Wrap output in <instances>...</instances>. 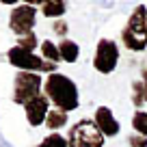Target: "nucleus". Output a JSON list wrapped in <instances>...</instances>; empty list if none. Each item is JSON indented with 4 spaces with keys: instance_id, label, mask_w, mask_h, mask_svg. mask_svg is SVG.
Segmentation results:
<instances>
[{
    "instance_id": "0eeeda50",
    "label": "nucleus",
    "mask_w": 147,
    "mask_h": 147,
    "mask_svg": "<svg viewBox=\"0 0 147 147\" xmlns=\"http://www.w3.org/2000/svg\"><path fill=\"white\" fill-rule=\"evenodd\" d=\"M119 63V46L113 39H100L93 54V67L100 74H113Z\"/></svg>"
},
{
    "instance_id": "aec40b11",
    "label": "nucleus",
    "mask_w": 147,
    "mask_h": 147,
    "mask_svg": "<svg viewBox=\"0 0 147 147\" xmlns=\"http://www.w3.org/2000/svg\"><path fill=\"white\" fill-rule=\"evenodd\" d=\"M141 80H143V87H145V100H147V65L143 67V71H141Z\"/></svg>"
},
{
    "instance_id": "423d86ee",
    "label": "nucleus",
    "mask_w": 147,
    "mask_h": 147,
    "mask_svg": "<svg viewBox=\"0 0 147 147\" xmlns=\"http://www.w3.org/2000/svg\"><path fill=\"white\" fill-rule=\"evenodd\" d=\"M37 24V7L30 5V2H22V5H13L9 13V28L11 32H15L20 37L30 35L32 28Z\"/></svg>"
},
{
    "instance_id": "1a4fd4ad",
    "label": "nucleus",
    "mask_w": 147,
    "mask_h": 147,
    "mask_svg": "<svg viewBox=\"0 0 147 147\" xmlns=\"http://www.w3.org/2000/svg\"><path fill=\"white\" fill-rule=\"evenodd\" d=\"M93 121L97 123L100 132L104 136H117L121 132V123L117 121V117L113 115V110L108 106H100L95 108V115H93Z\"/></svg>"
},
{
    "instance_id": "ddd939ff",
    "label": "nucleus",
    "mask_w": 147,
    "mask_h": 147,
    "mask_svg": "<svg viewBox=\"0 0 147 147\" xmlns=\"http://www.w3.org/2000/svg\"><path fill=\"white\" fill-rule=\"evenodd\" d=\"M41 59H46L48 63H59L61 61V52H59V46L56 43H52L50 39H46V41H41Z\"/></svg>"
},
{
    "instance_id": "6ab92c4d",
    "label": "nucleus",
    "mask_w": 147,
    "mask_h": 147,
    "mask_svg": "<svg viewBox=\"0 0 147 147\" xmlns=\"http://www.w3.org/2000/svg\"><path fill=\"white\" fill-rule=\"evenodd\" d=\"M128 145L130 147H147V136L132 134V136H128Z\"/></svg>"
},
{
    "instance_id": "f03ea898",
    "label": "nucleus",
    "mask_w": 147,
    "mask_h": 147,
    "mask_svg": "<svg viewBox=\"0 0 147 147\" xmlns=\"http://www.w3.org/2000/svg\"><path fill=\"white\" fill-rule=\"evenodd\" d=\"M121 43L130 52H143L147 48V7L136 5L130 13L123 30H121Z\"/></svg>"
},
{
    "instance_id": "412c9836",
    "label": "nucleus",
    "mask_w": 147,
    "mask_h": 147,
    "mask_svg": "<svg viewBox=\"0 0 147 147\" xmlns=\"http://www.w3.org/2000/svg\"><path fill=\"white\" fill-rule=\"evenodd\" d=\"M0 147H11V145H9V143H7V141H5V138H2V134H0Z\"/></svg>"
},
{
    "instance_id": "4468645a",
    "label": "nucleus",
    "mask_w": 147,
    "mask_h": 147,
    "mask_svg": "<svg viewBox=\"0 0 147 147\" xmlns=\"http://www.w3.org/2000/svg\"><path fill=\"white\" fill-rule=\"evenodd\" d=\"M132 128L136 134L141 136H147V113L145 110H136L132 115Z\"/></svg>"
},
{
    "instance_id": "f257e3e1",
    "label": "nucleus",
    "mask_w": 147,
    "mask_h": 147,
    "mask_svg": "<svg viewBox=\"0 0 147 147\" xmlns=\"http://www.w3.org/2000/svg\"><path fill=\"white\" fill-rule=\"evenodd\" d=\"M43 95L52 102L59 110L63 113H71L80 106V95H78V87L69 76L65 74H50L43 82Z\"/></svg>"
},
{
    "instance_id": "f3484780",
    "label": "nucleus",
    "mask_w": 147,
    "mask_h": 147,
    "mask_svg": "<svg viewBox=\"0 0 147 147\" xmlns=\"http://www.w3.org/2000/svg\"><path fill=\"white\" fill-rule=\"evenodd\" d=\"M18 46L22 48V50H26V52H32L35 48H39V46H41V43L37 41V35H35V32H30V35L20 37V39H18Z\"/></svg>"
},
{
    "instance_id": "9b49d317",
    "label": "nucleus",
    "mask_w": 147,
    "mask_h": 147,
    "mask_svg": "<svg viewBox=\"0 0 147 147\" xmlns=\"http://www.w3.org/2000/svg\"><path fill=\"white\" fill-rule=\"evenodd\" d=\"M67 11V5L63 0H43L41 2V13L46 18H52V20H61Z\"/></svg>"
},
{
    "instance_id": "7ed1b4c3",
    "label": "nucleus",
    "mask_w": 147,
    "mask_h": 147,
    "mask_svg": "<svg viewBox=\"0 0 147 147\" xmlns=\"http://www.w3.org/2000/svg\"><path fill=\"white\" fill-rule=\"evenodd\" d=\"M104 143L106 136L100 132V128L93 119H80L67 132L69 147H104Z\"/></svg>"
},
{
    "instance_id": "39448f33",
    "label": "nucleus",
    "mask_w": 147,
    "mask_h": 147,
    "mask_svg": "<svg viewBox=\"0 0 147 147\" xmlns=\"http://www.w3.org/2000/svg\"><path fill=\"white\" fill-rule=\"evenodd\" d=\"M46 80L39 76V74H32V71H20L15 74V80H13V102L20 106H26L30 100L41 95V89Z\"/></svg>"
},
{
    "instance_id": "a211bd4d",
    "label": "nucleus",
    "mask_w": 147,
    "mask_h": 147,
    "mask_svg": "<svg viewBox=\"0 0 147 147\" xmlns=\"http://www.w3.org/2000/svg\"><path fill=\"white\" fill-rule=\"evenodd\" d=\"M52 28H54V32H56V35H61L63 39H67L65 35H67V30H69V24L65 22V20H56V22L52 24Z\"/></svg>"
},
{
    "instance_id": "dca6fc26",
    "label": "nucleus",
    "mask_w": 147,
    "mask_h": 147,
    "mask_svg": "<svg viewBox=\"0 0 147 147\" xmlns=\"http://www.w3.org/2000/svg\"><path fill=\"white\" fill-rule=\"evenodd\" d=\"M132 102L136 108H141L143 104H145V87H143V80H136V82L132 84Z\"/></svg>"
},
{
    "instance_id": "f8f14e48",
    "label": "nucleus",
    "mask_w": 147,
    "mask_h": 147,
    "mask_svg": "<svg viewBox=\"0 0 147 147\" xmlns=\"http://www.w3.org/2000/svg\"><path fill=\"white\" fill-rule=\"evenodd\" d=\"M67 117H69L67 113H63V110H59V108L50 110V113H48V119H46V128L52 130V132L65 128V125H67Z\"/></svg>"
},
{
    "instance_id": "6e6552de",
    "label": "nucleus",
    "mask_w": 147,
    "mask_h": 147,
    "mask_svg": "<svg viewBox=\"0 0 147 147\" xmlns=\"http://www.w3.org/2000/svg\"><path fill=\"white\" fill-rule=\"evenodd\" d=\"M24 113H26V121L32 125V128H39V125H46L48 113H50V100L46 95H39L35 100H30L26 106H24Z\"/></svg>"
},
{
    "instance_id": "9d476101",
    "label": "nucleus",
    "mask_w": 147,
    "mask_h": 147,
    "mask_svg": "<svg viewBox=\"0 0 147 147\" xmlns=\"http://www.w3.org/2000/svg\"><path fill=\"white\" fill-rule=\"evenodd\" d=\"M59 52H61V61L65 63H76L80 56V46L71 39H61L59 43Z\"/></svg>"
},
{
    "instance_id": "20e7f679",
    "label": "nucleus",
    "mask_w": 147,
    "mask_h": 147,
    "mask_svg": "<svg viewBox=\"0 0 147 147\" xmlns=\"http://www.w3.org/2000/svg\"><path fill=\"white\" fill-rule=\"evenodd\" d=\"M7 61H9L13 67H18L20 71H32V74H54L56 71V65L54 63H48L46 59L37 56L35 52H26L22 50L20 46H13L7 50Z\"/></svg>"
},
{
    "instance_id": "2eb2a0df",
    "label": "nucleus",
    "mask_w": 147,
    "mask_h": 147,
    "mask_svg": "<svg viewBox=\"0 0 147 147\" xmlns=\"http://www.w3.org/2000/svg\"><path fill=\"white\" fill-rule=\"evenodd\" d=\"M37 147H69L67 145V138L63 136V134H59V132H50L46 138H43L41 143Z\"/></svg>"
}]
</instances>
